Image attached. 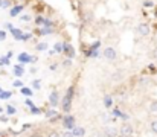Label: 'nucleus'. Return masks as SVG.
<instances>
[{
    "label": "nucleus",
    "instance_id": "f8f14e48",
    "mask_svg": "<svg viewBox=\"0 0 157 137\" xmlns=\"http://www.w3.org/2000/svg\"><path fill=\"white\" fill-rule=\"evenodd\" d=\"M46 116L51 119V117H56V116H58V113H56V111H53V110H49V111L46 113Z\"/></svg>",
    "mask_w": 157,
    "mask_h": 137
},
{
    "label": "nucleus",
    "instance_id": "39448f33",
    "mask_svg": "<svg viewBox=\"0 0 157 137\" xmlns=\"http://www.w3.org/2000/svg\"><path fill=\"white\" fill-rule=\"evenodd\" d=\"M18 59L23 61V63H29V61H34V56H29L28 53H20Z\"/></svg>",
    "mask_w": 157,
    "mask_h": 137
},
{
    "label": "nucleus",
    "instance_id": "aec40b11",
    "mask_svg": "<svg viewBox=\"0 0 157 137\" xmlns=\"http://www.w3.org/2000/svg\"><path fill=\"white\" fill-rule=\"evenodd\" d=\"M8 63H9V59H8V58H6V56H3V58H2V59H0V64H2V66H6V64H8Z\"/></svg>",
    "mask_w": 157,
    "mask_h": 137
},
{
    "label": "nucleus",
    "instance_id": "c756f323",
    "mask_svg": "<svg viewBox=\"0 0 157 137\" xmlns=\"http://www.w3.org/2000/svg\"><path fill=\"white\" fill-rule=\"evenodd\" d=\"M0 93H2V90H0Z\"/></svg>",
    "mask_w": 157,
    "mask_h": 137
},
{
    "label": "nucleus",
    "instance_id": "f3484780",
    "mask_svg": "<svg viewBox=\"0 0 157 137\" xmlns=\"http://www.w3.org/2000/svg\"><path fill=\"white\" fill-rule=\"evenodd\" d=\"M32 86H34V89H37V90H38V89L41 87V81H40V79H35Z\"/></svg>",
    "mask_w": 157,
    "mask_h": 137
},
{
    "label": "nucleus",
    "instance_id": "a211bd4d",
    "mask_svg": "<svg viewBox=\"0 0 157 137\" xmlns=\"http://www.w3.org/2000/svg\"><path fill=\"white\" fill-rule=\"evenodd\" d=\"M37 49H38V50H46V49H48V44H46V43H40V44L37 46Z\"/></svg>",
    "mask_w": 157,
    "mask_h": 137
},
{
    "label": "nucleus",
    "instance_id": "c85d7f7f",
    "mask_svg": "<svg viewBox=\"0 0 157 137\" xmlns=\"http://www.w3.org/2000/svg\"><path fill=\"white\" fill-rule=\"evenodd\" d=\"M49 137H63V136H59L58 133H52V134H51V136H49Z\"/></svg>",
    "mask_w": 157,
    "mask_h": 137
},
{
    "label": "nucleus",
    "instance_id": "393cba45",
    "mask_svg": "<svg viewBox=\"0 0 157 137\" xmlns=\"http://www.w3.org/2000/svg\"><path fill=\"white\" fill-rule=\"evenodd\" d=\"M63 137H75V134H73V133H64Z\"/></svg>",
    "mask_w": 157,
    "mask_h": 137
},
{
    "label": "nucleus",
    "instance_id": "20e7f679",
    "mask_svg": "<svg viewBox=\"0 0 157 137\" xmlns=\"http://www.w3.org/2000/svg\"><path fill=\"white\" fill-rule=\"evenodd\" d=\"M121 134H122V136H131V134H133V128H131L130 125H125V124H124V127L121 128Z\"/></svg>",
    "mask_w": 157,
    "mask_h": 137
},
{
    "label": "nucleus",
    "instance_id": "6e6552de",
    "mask_svg": "<svg viewBox=\"0 0 157 137\" xmlns=\"http://www.w3.org/2000/svg\"><path fill=\"white\" fill-rule=\"evenodd\" d=\"M49 101H51V104H52V105H56V102H58V94H56L55 91L49 96Z\"/></svg>",
    "mask_w": 157,
    "mask_h": 137
},
{
    "label": "nucleus",
    "instance_id": "a878e982",
    "mask_svg": "<svg viewBox=\"0 0 157 137\" xmlns=\"http://www.w3.org/2000/svg\"><path fill=\"white\" fill-rule=\"evenodd\" d=\"M29 18H31L29 15H23V17H21V20H23V21H29Z\"/></svg>",
    "mask_w": 157,
    "mask_h": 137
},
{
    "label": "nucleus",
    "instance_id": "dca6fc26",
    "mask_svg": "<svg viewBox=\"0 0 157 137\" xmlns=\"http://www.w3.org/2000/svg\"><path fill=\"white\" fill-rule=\"evenodd\" d=\"M151 131L157 134V120H153V122H151Z\"/></svg>",
    "mask_w": 157,
    "mask_h": 137
},
{
    "label": "nucleus",
    "instance_id": "9b49d317",
    "mask_svg": "<svg viewBox=\"0 0 157 137\" xmlns=\"http://www.w3.org/2000/svg\"><path fill=\"white\" fill-rule=\"evenodd\" d=\"M11 94H12L11 91H2V93H0V97H2V99H9Z\"/></svg>",
    "mask_w": 157,
    "mask_h": 137
},
{
    "label": "nucleus",
    "instance_id": "1a4fd4ad",
    "mask_svg": "<svg viewBox=\"0 0 157 137\" xmlns=\"http://www.w3.org/2000/svg\"><path fill=\"white\" fill-rule=\"evenodd\" d=\"M72 125H73V117H70V116L66 117V120H64V127H66V128H70Z\"/></svg>",
    "mask_w": 157,
    "mask_h": 137
},
{
    "label": "nucleus",
    "instance_id": "6ab92c4d",
    "mask_svg": "<svg viewBox=\"0 0 157 137\" xmlns=\"http://www.w3.org/2000/svg\"><path fill=\"white\" fill-rule=\"evenodd\" d=\"M12 34H14V37H15V38H21V35H20L21 32H20L18 29H14V31H12Z\"/></svg>",
    "mask_w": 157,
    "mask_h": 137
},
{
    "label": "nucleus",
    "instance_id": "b1692460",
    "mask_svg": "<svg viewBox=\"0 0 157 137\" xmlns=\"http://www.w3.org/2000/svg\"><path fill=\"white\" fill-rule=\"evenodd\" d=\"M5 38H6V32L5 31H0V41L5 40Z\"/></svg>",
    "mask_w": 157,
    "mask_h": 137
},
{
    "label": "nucleus",
    "instance_id": "bb28decb",
    "mask_svg": "<svg viewBox=\"0 0 157 137\" xmlns=\"http://www.w3.org/2000/svg\"><path fill=\"white\" fill-rule=\"evenodd\" d=\"M153 58H154V59H157V47L153 50Z\"/></svg>",
    "mask_w": 157,
    "mask_h": 137
},
{
    "label": "nucleus",
    "instance_id": "4be33fe9",
    "mask_svg": "<svg viewBox=\"0 0 157 137\" xmlns=\"http://www.w3.org/2000/svg\"><path fill=\"white\" fill-rule=\"evenodd\" d=\"M35 23H37V25H43V23H44V20H43L41 17H37V20H35Z\"/></svg>",
    "mask_w": 157,
    "mask_h": 137
},
{
    "label": "nucleus",
    "instance_id": "2eb2a0df",
    "mask_svg": "<svg viewBox=\"0 0 157 137\" xmlns=\"http://www.w3.org/2000/svg\"><path fill=\"white\" fill-rule=\"evenodd\" d=\"M20 11H21V6H17L11 11V15H17V14H20Z\"/></svg>",
    "mask_w": 157,
    "mask_h": 137
},
{
    "label": "nucleus",
    "instance_id": "9d476101",
    "mask_svg": "<svg viewBox=\"0 0 157 137\" xmlns=\"http://www.w3.org/2000/svg\"><path fill=\"white\" fill-rule=\"evenodd\" d=\"M14 75H15V76H21V75H23V69H21L20 66H15V67H14Z\"/></svg>",
    "mask_w": 157,
    "mask_h": 137
},
{
    "label": "nucleus",
    "instance_id": "412c9836",
    "mask_svg": "<svg viewBox=\"0 0 157 137\" xmlns=\"http://www.w3.org/2000/svg\"><path fill=\"white\" fill-rule=\"evenodd\" d=\"M8 113H9V114H14V113H15V108H14L12 105H8Z\"/></svg>",
    "mask_w": 157,
    "mask_h": 137
},
{
    "label": "nucleus",
    "instance_id": "ddd939ff",
    "mask_svg": "<svg viewBox=\"0 0 157 137\" xmlns=\"http://www.w3.org/2000/svg\"><path fill=\"white\" fill-rule=\"evenodd\" d=\"M21 93H23L25 96H32V91H31V89H26V87H23V89H21Z\"/></svg>",
    "mask_w": 157,
    "mask_h": 137
},
{
    "label": "nucleus",
    "instance_id": "7ed1b4c3",
    "mask_svg": "<svg viewBox=\"0 0 157 137\" xmlns=\"http://www.w3.org/2000/svg\"><path fill=\"white\" fill-rule=\"evenodd\" d=\"M104 56L108 59V61H113V59L116 58V50H114L113 47H107L104 50Z\"/></svg>",
    "mask_w": 157,
    "mask_h": 137
},
{
    "label": "nucleus",
    "instance_id": "423d86ee",
    "mask_svg": "<svg viewBox=\"0 0 157 137\" xmlns=\"http://www.w3.org/2000/svg\"><path fill=\"white\" fill-rule=\"evenodd\" d=\"M105 134H107L108 137H116L117 136V130H116L114 127H108L107 131H105Z\"/></svg>",
    "mask_w": 157,
    "mask_h": 137
},
{
    "label": "nucleus",
    "instance_id": "0eeeda50",
    "mask_svg": "<svg viewBox=\"0 0 157 137\" xmlns=\"http://www.w3.org/2000/svg\"><path fill=\"white\" fill-rule=\"evenodd\" d=\"M73 134H75V137H82L84 134H86V131H84V128H81V127H76V128H73Z\"/></svg>",
    "mask_w": 157,
    "mask_h": 137
},
{
    "label": "nucleus",
    "instance_id": "4468645a",
    "mask_svg": "<svg viewBox=\"0 0 157 137\" xmlns=\"http://www.w3.org/2000/svg\"><path fill=\"white\" fill-rule=\"evenodd\" d=\"M150 110H151V111H154V113H157V101H154V102H151V104H150Z\"/></svg>",
    "mask_w": 157,
    "mask_h": 137
},
{
    "label": "nucleus",
    "instance_id": "f03ea898",
    "mask_svg": "<svg viewBox=\"0 0 157 137\" xmlns=\"http://www.w3.org/2000/svg\"><path fill=\"white\" fill-rule=\"evenodd\" d=\"M137 32H139L142 37H147V35L150 34V26H148L147 23H140V25L137 26Z\"/></svg>",
    "mask_w": 157,
    "mask_h": 137
},
{
    "label": "nucleus",
    "instance_id": "cd10ccee",
    "mask_svg": "<svg viewBox=\"0 0 157 137\" xmlns=\"http://www.w3.org/2000/svg\"><path fill=\"white\" fill-rule=\"evenodd\" d=\"M26 105H28V107H31V108H32V107H34V104H32V102H31V101H26Z\"/></svg>",
    "mask_w": 157,
    "mask_h": 137
},
{
    "label": "nucleus",
    "instance_id": "5701e85b",
    "mask_svg": "<svg viewBox=\"0 0 157 137\" xmlns=\"http://www.w3.org/2000/svg\"><path fill=\"white\" fill-rule=\"evenodd\" d=\"M21 86H23V82H21L20 79H17V81L14 82V87H21Z\"/></svg>",
    "mask_w": 157,
    "mask_h": 137
},
{
    "label": "nucleus",
    "instance_id": "f257e3e1",
    "mask_svg": "<svg viewBox=\"0 0 157 137\" xmlns=\"http://www.w3.org/2000/svg\"><path fill=\"white\" fill-rule=\"evenodd\" d=\"M70 102H72V89L69 90V93L66 94V97H64V101H63V108H64L66 113L70 110Z\"/></svg>",
    "mask_w": 157,
    "mask_h": 137
}]
</instances>
